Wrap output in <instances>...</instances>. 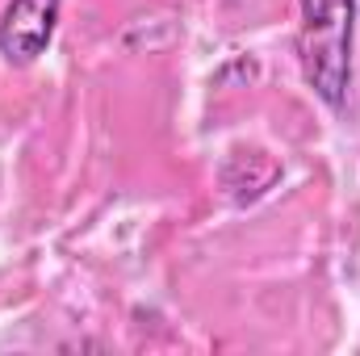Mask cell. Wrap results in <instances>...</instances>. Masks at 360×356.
I'll return each mask as SVG.
<instances>
[{
    "instance_id": "1",
    "label": "cell",
    "mask_w": 360,
    "mask_h": 356,
    "mask_svg": "<svg viewBox=\"0 0 360 356\" xmlns=\"http://www.w3.org/2000/svg\"><path fill=\"white\" fill-rule=\"evenodd\" d=\"M297 59L302 76L327 109H344L352 89V42H356V0H297Z\"/></svg>"
},
{
    "instance_id": "2",
    "label": "cell",
    "mask_w": 360,
    "mask_h": 356,
    "mask_svg": "<svg viewBox=\"0 0 360 356\" xmlns=\"http://www.w3.org/2000/svg\"><path fill=\"white\" fill-rule=\"evenodd\" d=\"M59 4L63 0H8L0 17V55L13 68H30L46 55L55 30H59Z\"/></svg>"
}]
</instances>
